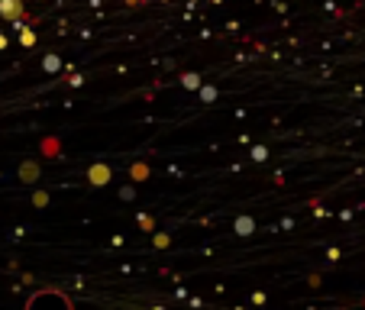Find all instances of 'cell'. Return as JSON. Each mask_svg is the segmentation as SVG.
<instances>
[{"instance_id":"obj_1","label":"cell","mask_w":365,"mask_h":310,"mask_svg":"<svg viewBox=\"0 0 365 310\" xmlns=\"http://www.w3.org/2000/svg\"><path fill=\"white\" fill-rule=\"evenodd\" d=\"M42 307H58V310H71V301L62 294V291H52V288H42L36 291L33 297L26 301V310H42Z\"/></svg>"}]
</instances>
